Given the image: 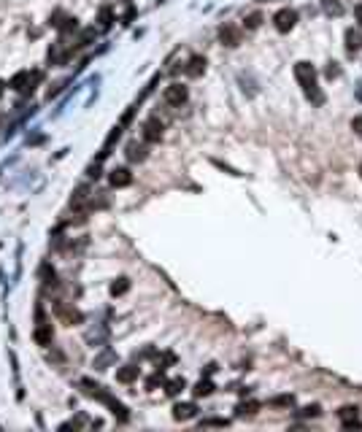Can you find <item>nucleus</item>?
<instances>
[{
	"instance_id": "1",
	"label": "nucleus",
	"mask_w": 362,
	"mask_h": 432,
	"mask_svg": "<svg viewBox=\"0 0 362 432\" xmlns=\"http://www.w3.org/2000/svg\"><path fill=\"white\" fill-rule=\"evenodd\" d=\"M81 387H84V392H87L89 397H95V400H100L103 405H108V411L114 413V416L119 419V422H127L130 419V413H127V408L122 405L119 400H114L111 394H108L106 389L100 387V384H95V381H89V378H81Z\"/></svg>"
},
{
	"instance_id": "2",
	"label": "nucleus",
	"mask_w": 362,
	"mask_h": 432,
	"mask_svg": "<svg viewBox=\"0 0 362 432\" xmlns=\"http://www.w3.org/2000/svg\"><path fill=\"white\" fill-rule=\"evenodd\" d=\"M295 79L300 81L303 92H306L314 103H322V92L317 89V71H314L311 62H297L295 65Z\"/></svg>"
},
{
	"instance_id": "3",
	"label": "nucleus",
	"mask_w": 362,
	"mask_h": 432,
	"mask_svg": "<svg viewBox=\"0 0 362 432\" xmlns=\"http://www.w3.org/2000/svg\"><path fill=\"white\" fill-rule=\"evenodd\" d=\"M33 338H36V343L43 346V349H49L51 341H54V332H51V324L43 314V305H36V332H33Z\"/></svg>"
},
{
	"instance_id": "4",
	"label": "nucleus",
	"mask_w": 362,
	"mask_h": 432,
	"mask_svg": "<svg viewBox=\"0 0 362 432\" xmlns=\"http://www.w3.org/2000/svg\"><path fill=\"white\" fill-rule=\"evenodd\" d=\"M54 316L62 321V324H68V327H73V324H81L84 321V316H81V311H76L73 305H68V303H62V300H54Z\"/></svg>"
},
{
	"instance_id": "5",
	"label": "nucleus",
	"mask_w": 362,
	"mask_h": 432,
	"mask_svg": "<svg viewBox=\"0 0 362 432\" xmlns=\"http://www.w3.org/2000/svg\"><path fill=\"white\" fill-rule=\"evenodd\" d=\"M141 130H143L141 135H143V141H146V143H160V141H162V130H165V124L160 122L157 117H152L149 122H143V127H141Z\"/></svg>"
},
{
	"instance_id": "6",
	"label": "nucleus",
	"mask_w": 362,
	"mask_h": 432,
	"mask_svg": "<svg viewBox=\"0 0 362 432\" xmlns=\"http://www.w3.org/2000/svg\"><path fill=\"white\" fill-rule=\"evenodd\" d=\"M295 22H297V14L292 8H281L279 14L273 16V27L279 33H289L292 27H295Z\"/></svg>"
},
{
	"instance_id": "7",
	"label": "nucleus",
	"mask_w": 362,
	"mask_h": 432,
	"mask_svg": "<svg viewBox=\"0 0 362 432\" xmlns=\"http://www.w3.org/2000/svg\"><path fill=\"white\" fill-rule=\"evenodd\" d=\"M162 97H165V103H168V106H181V103H187L189 92H187V86H184V84H170V86H165Z\"/></svg>"
},
{
	"instance_id": "8",
	"label": "nucleus",
	"mask_w": 362,
	"mask_h": 432,
	"mask_svg": "<svg viewBox=\"0 0 362 432\" xmlns=\"http://www.w3.org/2000/svg\"><path fill=\"white\" fill-rule=\"evenodd\" d=\"M36 79H41V73H30V71H19L14 79L8 81L11 89H16V92H27V89H33L30 81H36Z\"/></svg>"
},
{
	"instance_id": "9",
	"label": "nucleus",
	"mask_w": 362,
	"mask_h": 432,
	"mask_svg": "<svg viewBox=\"0 0 362 432\" xmlns=\"http://www.w3.org/2000/svg\"><path fill=\"white\" fill-rule=\"evenodd\" d=\"M108 181H111V187H117V189L130 187V184H133V173L127 168H114L111 176H108Z\"/></svg>"
},
{
	"instance_id": "10",
	"label": "nucleus",
	"mask_w": 362,
	"mask_h": 432,
	"mask_svg": "<svg viewBox=\"0 0 362 432\" xmlns=\"http://www.w3.org/2000/svg\"><path fill=\"white\" fill-rule=\"evenodd\" d=\"M219 38H222V43H227V46H238L241 43V30L233 27V25H222Z\"/></svg>"
},
{
	"instance_id": "11",
	"label": "nucleus",
	"mask_w": 362,
	"mask_h": 432,
	"mask_svg": "<svg viewBox=\"0 0 362 432\" xmlns=\"http://www.w3.org/2000/svg\"><path fill=\"white\" fill-rule=\"evenodd\" d=\"M203 71H205V57H200V54L189 57V62H187V68H184V73H187V76H203Z\"/></svg>"
},
{
	"instance_id": "12",
	"label": "nucleus",
	"mask_w": 362,
	"mask_h": 432,
	"mask_svg": "<svg viewBox=\"0 0 362 432\" xmlns=\"http://www.w3.org/2000/svg\"><path fill=\"white\" fill-rule=\"evenodd\" d=\"M124 154H127L130 162H143V159H146V146H143V143H138V141H130L127 143V152H124Z\"/></svg>"
},
{
	"instance_id": "13",
	"label": "nucleus",
	"mask_w": 362,
	"mask_h": 432,
	"mask_svg": "<svg viewBox=\"0 0 362 432\" xmlns=\"http://www.w3.org/2000/svg\"><path fill=\"white\" fill-rule=\"evenodd\" d=\"M195 413H198V408H195L192 402H179V405L173 408V419L176 422H187V419H192Z\"/></svg>"
},
{
	"instance_id": "14",
	"label": "nucleus",
	"mask_w": 362,
	"mask_h": 432,
	"mask_svg": "<svg viewBox=\"0 0 362 432\" xmlns=\"http://www.w3.org/2000/svg\"><path fill=\"white\" fill-rule=\"evenodd\" d=\"M87 200H89V187H79L76 192H73V197H71V208L73 211H81L84 205H87Z\"/></svg>"
},
{
	"instance_id": "15",
	"label": "nucleus",
	"mask_w": 362,
	"mask_h": 432,
	"mask_svg": "<svg viewBox=\"0 0 362 432\" xmlns=\"http://www.w3.org/2000/svg\"><path fill=\"white\" fill-rule=\"evenodd\" d=\"M135 378H138V367H133V365H124L122 370H117V381H122V384H130Z\"/></svg>"
},
{
	"instance_id": "16",
	"label": "nucleus",
	"mask_w": 362,
	"mask_h": 432,
	"mask_svg": "<svg viewBox=\"0 0 362 432\" xmlns=\"http://www.w3.org/2000/svg\"><path fill=\"white\" fill-rule=\"evenodd\" d=\"M360 46H362V36H360V33L346 30V49H349V51H357Z\"/></svg>"
},
{
	"instance_id": "17",
	"label": "nucleus",
	"mask_w": 362,
	"mask_h": 432,
	"mask_svg": "<svg viewBox=\"0 0 362 432\" xmlns=\"http://www.w3.org/2000/svg\"><path fill=\"white\" fill-rule=\"evenodd\" d=\"M130 289V281L127 278H119V281H114L111 284V295L117 297V295H124V292Z\"/></svg>"
},
{
	"instance_id": "18",
	"label": "nucleus",
	"mask_w": 362,
	"mask_h": 432,
	"mask_svg": "<svg viewBox=\"0 0 362 432\" xmlns=\"http://www.w3.org/2000/svg\"><path fill=\"white\" fill-rule=\"evenodd\" d=\"M111 22H114L111 8H108V5H103V8H100V27H103V30H108V27H111Z\"/></svg>"
},
{
	"instance_id": "19",
	"label": "nucleus",
	"mask_w": 362,
	"mask_h": 432,
	"mask_svg": "<svg viewBox=\"0 0 362 432\" xmlns=\"http://www.w3.org/2000/svg\"><path fill=\"white\" fill-rule=\"evenodd\" d=\"M214 392V384L211 381H200L198 387H195V397H205V394H211Z\"/></svg>"
},
{
	"instance_id": "20",
	"label": "nucleus",
	"mask_w": 362,
	"mask_h": 432,
	"mask_svg": "<svg viewBox=\"0 0 362 432\" xmlns=\"http://www.w3.org/2000/svg\"><path fill=\"white\" fill-rule=\"evenodd\" d=\"M184 387H187V384H184V378H176V381H170V384H168V389H165V392H168V394L173 397V394H179Z\"/></svg>"
},
{
	"instance_id": "21",
	"label": "nucleus",
	"mask_w": 362,
	"mask_h": 432,
	"mask_svg": "<svg viewBox=\"0 0 362 432\" xmlns=\"http://www.w3.org/2000/svg\"><path fill=\"white\" fill-rule=\"evenodd\" d=\"M260 22H262V16H260V14H251V16H246V27H249V30H254V27H260Z\"/></svg>"
},
{
	"instance_id": "22",
	"label": "nucleus",
	"mask_w": 362,
	"mask_h": 432,
	"mask_svg": "<svg viewBox=\"0 0 362 432\" xmlns=\"http://www.w3.org/2000/svg\"><path fill=\"white\" fill-rule=\"evenodd\" d=\"M257 411V402H249V405H238V416H246V413H254Z\"/></svg>"
},
{
	"instance_id": "23",
	"label": "nucleus",
	"mask_w": 362,
	"mask_h": 432,
	"mask_svg": "<svg viewBox=\"0 0 362 432\" xmlns=\"http://www.w3.org/2000/svg\"><path fill=\"white\" fill-rule=\"evenodd\" d=\"M225 419H203V427H225Z\"/></svg>"
},
{
	"instance_id": "24",
	"label": "nucleus",
	"mask_w": 362,
	"mask_h": 432,
	"mask_svg": "<svg viewBox=\"0 0 362 432\" xmlns=\"http://www.w3.org/2000/svg\"><path fill=\"white\" fill-rule=\"evenodd\" d=\"M273 405H292V394H284V397H276Z\"/></svg>"
},
{
	"instance_id": "25",
	"label": "nucleus",
	"mask_w": 362,
	"mask_h": 432,
	"mask_svg": "<svg viewBox=\"0 0 362 432\" xmlns=\"http://www.w3.org/2000/svg\"><path fill=\"white\" fill-rule=\"evenodd\" d=\"M324 8L330 11V14H341V5H335V3H327Z\"/></svg>"
},
{
	"instance_id": "26",
	"label": "nucleus",
	"mask_w": 362,
	"mask_h": 432,
	"mask_svg": "<svg viewBox=\"0 0 362 432\" xmlns=\"http://www.w3.org/2000/svg\"><path fill=\"white\" fill-rule=\"evenodd\" d=\"M352 127L357 130V132H362V117H357V119H352Z\"/></svg>"
},
{
	"instance_id": "27",
	"label": "nucleus",
	"mask_w": 362,
	"mask_h": 432,
	"mask_svg": "<svg viewBox=\"0 0 362 432\" xmlns=\"http://www.w3.org/2000/svg\"><path fill=\"white\" fill-rule=\"evenodd\" d=\"M354 14H357V22H360V27H362V3L357 5V8H354Z\"/></svg>"
},
{
	"instance_id": "28",
	"label": "nucleus",
	"mask_w": 362,
	"mask_h": 432,
	"mask_svg": "<svg viewBox=\"0 0 362 432\" xmlns=\"http://www.w3.org/2000/svg\"><path fill=\"white\" fill-rule=\"evenodd\" d=\"M3 89H5V84H3V81H0V95H3Z\"/></svg>"
}]
</instances>
